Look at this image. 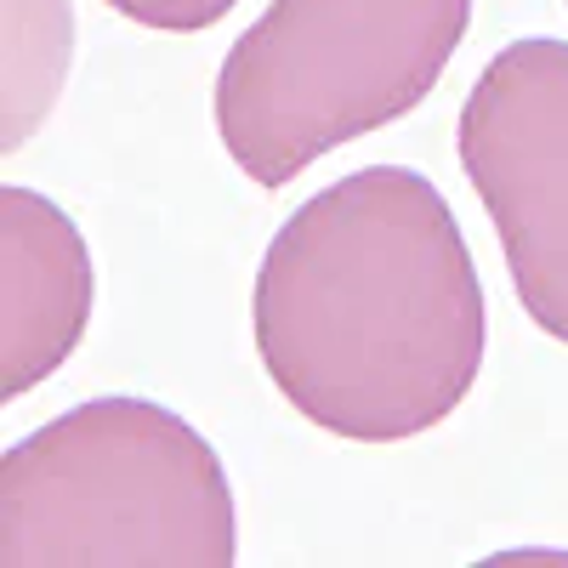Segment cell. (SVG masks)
I'll return each instance as SVG.
<instances>
[{"label": "cell", "instance_id": "6da1fadb", "mask_svg": "<svg viewBox=\"0 0 568 568\" xmlns=\"http://www.w3.org/2000/svg\"><path fill=\"white\" fill-rule=\"evenodd\" d=\"M251 324L267 382L347 444L433 433L489 353L466 233L438 187L404 165L329 182L273 233Z\"/></svg>", "mask_w": 568, "mask_h": 568}, {"label": "cell", "instance_id": "7a4b0ae2", "mask_svg": "<svg viewBox=\"0 0 568 568\" xmlns=\"http://www.w3.org/2000/svg\"><path fill=\"white\" fill-rule=\"evenodd\" d=\"M233 557L227 471L154 398H85L0 455L7 568H227Z\"/></svg>", "mask_w": 568, "mask_h": 568}, {"label": "cell", "instance_id": "3957f363", "mask_svg": "<svg viewBox=\"0 0 568 568\" xmlns=\"http://www.w3.org/2000/svg\"><path fill=\"white\" fill-rule=\"evenodd\" d=\"M471 0H273L216 74V136L251 182L284 187L329 149L433 91Z\"/></svg>", "mask_w": 568, "mask_h": 568}, {"label": "cell", "instance_id": "277c9868", "mask_svg": "<svg viewBox=\"0 0 568 568\" xmlns=\"http://www.w3.org/2000/svg\"><path fill=\"white\" fill-rule=\"evenodd\" d=\"M460 171L495 216L524 313L568 342V40H511L460 103Z\"/></svg>", "mask_w": 568, "mask_h": 568}, {"label": "cell", "instance_id": "5b68a950", "mask_svg": "<svg viewBox=\"0 0 568 568\" xmlns=\"http://www.w3.org/2000/svg\"><path fill=\"white\" fill-rule=\"evenodd\" d=\"M91 318L80 227L34 187H0V404L58 375Z\"/></svg>", "mask_w": 568, "mask_h": 568}, {"label": "cell", "instance_id": "8992f818", "mask_svg": "<svg viewBox=\"0 0 568 568\" xmlns=\"http://www.w3.org/2000/svg\"><path fill=\"white\" fill-rule=\"evenodd\" d=\"M109 7L142 29H160V34H200V29L222 23L240 0H109Z\"/></svg>", "mask_w": 568, "mask_h": 568}]
</instances>
